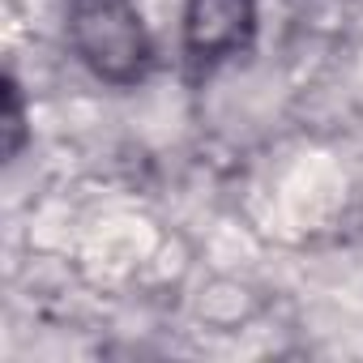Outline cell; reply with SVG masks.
<instances>
[{
	"label": "cell",
	"mask_w": 363,
	"mask_h": 363,
	"mask_svg": "<svg viewBox=\"0 0 363 363\" xmlns=\"http://www.w3.org/2000/svg\"><path fill=\"white\" fill-rule=\"evenodd\" d=\"M69 43L111 86H133L154 65V43L133 0H69Z\"/></svg>",
	"instance_id": "6da1fadb"
},
{
	"label": "cell",
	"mask_w": 363,
	"mask_h": 363,
	"mask_svg": "<svg viewBox=\"0 0 363 363\" xmlns=\"http://www.w3.org/2000/svg\"><path fill=\"white\" fill-rule=\"evenodd\" d=\"M257 35V0H189L184 52L193 65H223L248 52Z\"/></svg>",
	"instance_id": "7a4b0ae2"
}]
</instances>
